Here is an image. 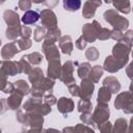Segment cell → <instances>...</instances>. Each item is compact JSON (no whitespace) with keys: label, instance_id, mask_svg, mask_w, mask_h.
Returning a JSON list of instances; mask_svg holds the SVG:
<instances>
[{"label":"cell","instance_id":"6da1fadb","mask_svg":"<svg viewBox=\"0 0 133 133\" xmlns=\"http://www.w3.org/2000/svg\"><path fill=\"white\" fill-rule=\"evenodd\" d=\"M103 17H104V20L113 27L114 30L123 32L129 27V20L118 15L115 9H107L104 12Z\"/></svg>","mask_w":133,"mask_h":133},{"label":"cell","instance_id":"7a4b0ae2","mask_svg":"<svg viewBox=\"0 0 133 133\" xmlns=\"http://www.w3.org/2000/svg\"><path fill=\"white\" fill-rule=\"evenodd\" d=\"M23 109L27 113H38L41 115H47L51 112V106L46 103H42V99L30 97L24 104Z\"/></svg>","mask_w":133,"mask_h":133},{"label":"cell","instance_id":"3957f363","mask_svg":"<svg viewBox=\"0 0 133 133\" xmlns=\"http://www.w3.org/2000/svg\"><path fill=\"white\" fill-rule=\"evenodd\" d=\"M109 115H110V109H109L108 104L98 103L96 108H95V110H94V113L91 114V117H92V121L95 123V126L99 129L104 123L108 122Z\"/></svg>","mask_w":133,"mask_h":133},{"label":"cell","instance_id":"277c9868","mask_svg":"<svg viewBox=\"0 0 133 133\" xmlns=\"http://www.w3.org/2000/svg\"><path fill=\"white\" fill-rule=\"evenodd\" d=\"M102 29L101 24L94 20L92 23H86L82 27V36L87 43H94L96 39H98L99 33Z\"/></svg>","mask_w":133,"mask_h":133},{"label":"cell","instance_id":"5b68a950","mask_svg":"<svg viewBox=\"0 0 133 133\" xmlns=\"http://www.w3.org/2000/svg\"><path fill=\"white\" fill-rule=\"evenodd\" d=\"M131 50H132V47H130V46H128L122 42H117L112 48V54L111 55L114 58H116L117 60H119L121 62L127 64Z\"/></svg>","mask_w":133,"mask_h":133},{"label":"cell","instance_id":"8992f818","mask_svg":"<svg viewBox=\"0 0 133 133\" xmlns=\"http://www.w3.org/2000/svg\"><path fill=\"white\" fill-rule=\"evenodd\" d=\"M42 25L47 29H53L57 27V18L55 12L50 8H45L39 12Z\"/></svg>","mask_w":133,"mask_h":133},{"label":"cell","instance_id":"52a82bcc","mask_svg":"<svg viewBox=\"0 0 133 133\" xmlns=\"http://www.w3.org/2000/svg\"><path fill=\"white\" fill-rule=\"evenodd\" d=\"M74 73V62L72 60H68L62 64V72H61V77L60 80L66 85L69 86L70 84L76 83L75 78L73 76Z\"/></svg>","mask_w":133,"mask_h":133},{"label":"cell","instance_id":"ba28073f","mask_svg":"<svg viewBox=\"0 0 133 133\" xmlns=\"http://www.w3.org/2000/svg\"><path fill=\"white\" fill-rule=\"evenodd\" d=\"M95 90V83L89 78H84L80 83V98L84 100H90Z\"/></svg>","mask_w":133,"mask_h":133},{"label":"cell","instance_id":"9c48e42d","mask_svg":"<svg viewBox=\"0 0 133 133\" xmlns=\"http://www.w3.org/2000/svg\"><path fill=\"white\" fill-rule=\"evenodd\" d=\"M125 65H126L125 63L121 62L119 60L114 58L112 55H108L104 60L103 69H104V71H107L108 73H116L121 69H123Z\"/></svg>","mask_w":133,"mask_h":133},{"label":"cell","instance_id":"30bf717a","mask_svg":"<svg viewBox=\"0 0 133 133\" xmlns=\"http://www.w3.org/2000/svg\"><path fill=\"white\" fill-rule=\"evenodd\" d=\"M24 98V94L22 91H20L18 88H16L14 90L12 94H10V96L8 97V99H6V105L8 107V109L10 110H18L21 103H22V100Z\"/></svg>","mask_w":133,"mask_h":133},{"label":"cell","instance_id":"8fae6325","mask_svg":"<svg viewBox=\"0 0 133 133\" xmlns=\"http://www.w3.org/2000/svg\"><path fill=\"white\" fill-rule=\"evenodd\" d=\"M102 4L101 1H91V0H87L84 2L83 4V8H82V16L85 19H91L94 18L97 8Z\"/></svg>","mask_w":133,"mask_h":133},{"label":"cell","instance_id":"7c38bea8","mask_svg":"<svg viewBox=\"0 0 133 133\" xmlns=\"http://www.w3.org/2000/svg\"><path fill=\"white\" fill-rule=\"evenodd\" d=\"M57 109L60 113L62 114H68L70 112H72L74 110V107H75V104H74V101L70 98H66V97H61L58 99L57 101Z\"/></svg>","mask_w":133,"mask_h":133},{"label":"cell","instance_id":"4fadbf2b","mask_svg":"<svg viewBox=\"0 0 133 133\" xmlns=\"http://www.w3.org/2000/svg\"><path fill=\"white\" fill-rule=\"evenodd\" d=\"M61 72H62V65L60 63V60L56 61H51L48 62V70H47V75L49 78L55 80V79H60L61 77Z\"/></svg>","mask_w":133,"mask_h":133},{"label":"cell","instance_id":"5bb4252c","mask_svg":"<svg viewBox=\"0 0 133 133\" xmlns=\"http://www.w3.org/2000/svg\"><path fill=\"white\" fill-rule=\"evenodd\" d=\"M1 73H4L6 76H16L19 74V66L17 61L12 60H2L1 61Z\"/></svg>","mask_w":133,"mask_h":133},{"label":"cell","instance_id":"9a60e30c","mask_svg":"<svg viewBox=\"0 0 133 133\" xmlns=\"http://www.w3.org/2000/svg\"><path fill=\"white\" fill-rule=\"evenodd\" d=\"M21 50L17 47L16 42L12 43H7L6 45H4L2 47L1 50V56L3 58V60H10V58H12L17 53H19Z\"/></svg>","mask_w":133,"mask_h":133},{"label":"cell","instance_id":"2e32d148","mask_svg":"<svg viewBox=\"0 0 133 133\" xmlns=\"http://www.w3.org/2000/svg\"><path fill=\"white\" fill-rule=\"evenodd\" d=\"M60 37H61V32H60V29L58 27L53 28V29H49L47 31L46 38L44 39L43 47H48V46L55 45V43L57 41H59Z\"/></svg>","mask_w":133,"mask_h":133},{"label":"cell","instance_id":"e0dca14e","mask_svg":"<svg viewBox=\"0 0 133 133\" xmlns=\"http://www.w3.org/2000/svg\"><path fill=\"white\" fill-rule=\"evenodd\" d=\"M45 76L43 73V70L41 68H33L30 74L28 75V80L32 84V87H37L42 84L44 81Z\"/></svg>","mask_w":133,"mask_h":133},{"label":"cell","instance_id":"ac0fdd59","mask_svg":"<svg viewBox=\"0 0 133 133\" xmlns=\"http://www.w3.org/2000/svg\"><path fill=\"white\" fill-rule=\"evenodd\" d=\"M3 20L5 21V23L7 24V27H14V26H19L21 25V19L18 15V12L10 10V9H6L3 12Z\"/></svg>","mask_w":133,"mask_h":133},{"label":"cell","instance_id":"d6986e66","mask_svg":"<svg viewBox=\"0 0 133 133\" xmlns=\"http://www.w3.org/2000/svg\"><path fill=\"white\" fill-rule=\"evenodd\" d=\"M43 52H44L45 57H46V59H47L48 62L60 60L59 50H58V48L55 45L48 46V47H43Z\"/></svg>","mask_w":133,"mask_h":133},{"label":"cell","instance_id":"ffe728a7","mask_svg":"<svg viewBox=\"0 0 133 133\" xmlns=\"http://www.w3.org/2000/svg\"><path fill=\"white\" fill-rule=\"evenodd\" d=\"M58 45H59V49L61 50V52L65 55H71L74 49L73 43H72V37L70 35H63L60 37V39L58 41Z\"/></svg>","mask_w":133,"mask_h":133},{"label":"cell","instance_id":"44dd1931","mask_svg":"<svg viewBox=\"0 0 133 133\" xmlns=\"http://www.w3.org/2000/svg\"><path fill=\"white\" fill-rule=\"evenodd\" d=\"M103 86L107 87L112 94H117L121 90V83L119 81L113 77V76H108L103 80Z\"/></svg>","mask_w":133,"mask_h":133},{"label":"cell","instance_id":"7402d4cb","mask_svg":"<svg viewBox=\"0 0 133 133\" xmlns=\"http://www.w3.org/2000/svg\"><path fill=\"white\" fill-rule=\"evenodd\" d=\"M131 99H133V97L129 91H123L116 96L114 100V107L116 109H123L126 103Z\"/></svg>","mask_w":133,"mask_h":133},{"label":"cell","instance_id":"603a6c76","mask_svg":"<svg viewBox=\"0 0 133 133\" xmlns=\"http://www.w3.org/2000/svg\"><path fill=\"white\" fill-rule=\"evenodd\" d=\"M41 19V16L37 11L35 10H28L24 12V15L21 18V21L24 23V25H30L36 23Z\"/></svg>","mask_w":133,"mask_h":133},{"label":"cell","instance_id":"cb8c5ba5","mask_svg":"<svg viewBox=\"0 0 133 133\" xmlns=\"http://www.w3.org/2000/svg\"><path fill=\"white\" fill-rule=\"evenodd\" d=\"M113 133H129V125L126 118L119 117L115 119L113 125Z\"/></svg>","mask_w":133,"mask_h":133},{"label":"cell","instance_id":"d4e9b609","mask_svg":"<svg viewBox=\"0 0 133 133\" xmlns=\"http://www.w3.org/2000/svg\"><path fill=\"white\" fill-rule=\"evenodd\" d=\"M22 33V26H14V27H7L5 31V36L9 41H15L19 36H21Z\"/></svg>","mask_w":133,"mask_h":133},{"label":"cell","instance_id":"484cf974","mask_svg":"<svg viewBox=\"0 0 133 133\" xmlns=\"http://www.w3.org/2000/svg\"><path fill=\"white\" fill-rule=\"evenodd\" d=\"M111 95H112V92L107 87H105V86L100 87V89L98 91V97H97L98 103H105V104H107L110 101V99H111Z\"/></svg>","mask_w":133,"mask_h":133},{"label":"cell","instance_id":"4316f807","mask_svg":"<svg viewBox=\"0 0 133 133\" xmlns=\"http://www.w3.org/2000/svg\"><path fill=\"white\" fill-rule=\"evenodd\" d=\"M103 72H104L103 66L97 64V65H95V66L91 68V70L89 72V75H88V78L96 84V83H98L100 81V78L102 77Z\"/></svg>","mask_w":133,"mask_h":133},{"label":"cell","instance_id":"83f0119b","mask_svg":"<svg viewBox=\"0 0 133 133\" xmlns=\"http://www.w3.org/2000/svg\"><path fill=\"white\" fill-rule=\"evenodd\" d=\"M112 4L116 11L123 12V14H129L131 11V3L130 1H112Z\"/></svg>","mask_w":133,"mask_h":133},{"label":"cell","instance_id":"f1b7e54d","mask_svg":"<svg viewBox=\"0 0 133 133\" xmlns=\"http://www.w3.org/2000/svg\"><path fill=\"white\" fill-rule=\"evenodd\" d=\"M77 109H78V111H79L80 113H91L92 104H91L90 100L81 99V100L78 102Z\"/></svg>","mask_w":133,"mask_h":133},{"label":"cell","instance_id":"f546056e","mask_svg":"<svg viewBox=\"0 0 133 133\" xmlns=\"http://www.w3.org/2000/svg\"><path fill=\"white\" fill-rule=\"evenodd\" d=\"M90 70H91V66H90V63L89 62H82L78 66L77 74H78L79 78L82 80L84 78H88V75H89Z\"/></svg>","mask_w":133,"mask_h":133},{"label":"cell","instance_id":"4dcf8cb0","mask_svg":"<svg viewBox=\"0 0 133 133\" xmlns=\"http://www.w3.org/2000/svg\"><path fill=\"white\" fill-rule=\"evenodd\" d=\"M80 7H81L80 0H64L63 1V8L68 11L74 12V11H77Z\"/></svg>","mask_w":133,"mask_h":133},{"label":"cell","instance_id":"1f68e13d","mask_svg":"<svg viewBox=\"0 0 133 133\" xmlns=\"http://www.w3.org/2000/svg\"><path fill=\"white\" fill-rule=\"evenodd\" d=\"M17 62H18V66H19V73H23V74H26V75L30 74V72L32 71L30 62H28L24 57H22Z\"/></svg>","mask_w":133,"mask_h":133},{"label":"cell","instance_id":"d6a6232c","mask_svg":"<svg viewBox=\"0 0 133 133\" xmlns=\"http://www.w3.org/2000/svg\"><path fill=\"white\" fill-rule=\"evenodd\" d=\"M47 29L44 26H37L33 31V39L34 42H42L46 38L47 35Z\"/></svg>","mask_w":133,"mask_h":133},{"label":"cell","instance_id":"836d02e7","mask_svg":"<svg viewBox=\"0 0 133 133\" xmlns=\"http://www.w3.org/2000/svg\"><path fill=\"white\" fill-rule=\"evenodd\" d=\"M28 62H30L31 64H39L43 60V56L41 53L38 52H32L30 54H27V55H24L23 56Z\"/></svg>","mask_w":133,"mask_h":133},{"label":"cell","instance_id":"e575fe53","mask_svg":"<svg viewBox=\"0 0 133 133\" xmlns=\"http://www.w3.org/2000/svg\"><path fill=\"white\" fill-rule=\"evenodd\" d=\"M54 84H55V80H53V79H51V78H49V77H45V79H44V81L42 82V84L39 85V86H37V87H34V88H41V89H43L45 92L46 91H52V89H53V86H54Z\"/></svg>","mask_w":133,"mask_h":133},{"label":"cell","instance_id":"d590c367","mask_svg":"<svg viewBox=\"0 0 133 133\" xmlns=\"http://www.w3.org/2000/svg\"><path fill=\"white\" fill-rule=\"evenodd\" d=\"M15 86H16V88H18L20 91H22V92L24 94V96L30 94V89H31V88L29 87L28 83H27L25 80H23V79L17 80V81L15 82Z\"/></svg>","mask_w":133,"mask_h":133},{"label":"cell","instance_id":"8d00e7d4","mask_svg":"<svg viewBox=\"0 0 133 133\" xmlns=\"http://www.w3.org/2000/svg\"><path fill=\"white\" fill-rule=\"evenodd\" d=\"M99 50L96 47H89L87 48V50L85 51V57L89 60V61H95L99 58Z\"/></svg>","mask_w":133,"mask_h":133},{"label":"cell","instance_id":"74e56055","mask_svg":"<svg viewBox=\"0 0 133 133\" xmlns=\"http://www.w3.org/2000/svg\"><path fill=\"white\" fill-rule=\"evenodd\" d=\"M16 117H17V121L19 123H21L22 125H24L25 127H27L28 119H29V114L27 112H24L23 110L18 109L17 112H16Z\"/></svg>","mask_w":133,"mask_h":133},{"label":"cell","instance_id":"f35d334b","mask_svg":"<svg viewBox=\"0 0 133 133\" xmlns=\"http://www.w3.org/2000/svg\"><path fill=\"white\" fill-rule=\"evenodd\" d=\"M17 44L19 46V49L21 51H23V50H27L31 47L32 41L30 38H20V39L17 41Z\"/></svg>","mask_w":133,"mask_h":133},{"label":"cell","instance_id":"ab89813d","mask_svg":"<svg viewBox=\"0 0 133 133\" xmlns=\"http://www.w3.org/2000/svg\"><path fill=\"white\" fill-rule=\"evenodd\" d=\"M75 129H76L77 133H95L94 129H91L90 127H88L87 125H84V124L75 125Z\"/></svg>","mask_w":133,"mask_h":133},{"label":"cell","instance_id":"60d3db41","mask_svg":"<svg viewBox=\"0 0 133 133\" xmlns=\"http://www.w3.org/2000/svg\"><path fill=\"white\" fill-rule=\"evenodd\" d=\"M80 119H81V122L84 125H89L91 127H96L95 126V123L92 121V117H91V113H81Z\"/></svg>","mask_w":133,"mask_h":133},{"label":"cell","instance_id":"b9f144b4","mask_svg":"<svg viewBox=\"0 0 133 133\" xmlns=\"http://www.w3.org/2000/svg\"><path fill=\"white\" fill-rule=\"evenodd\" d=\"M108 38H111V30L108 29V28L102 27V29H101V31L99 33L98 39H100V41H106Z\"/></svg>","mask_w":133,"mask_h":133},{"label":"cell","instance_id":"7bdbcfd3","mask_svg":"<svg viewBox=\"0 0 133 133\" xmlns=\"http://www.w3.org/2000/svg\"><path fill=\"white\" fill-rule=\"evenodd\" d=\"M57 101L58 100L56 99V97L52 92H49V94L45 95V97H44V103L48 104L49 106H52L54 104H57Z\"/></svg>","mask_w":133,"mask_h":133},{"label":"cell","instance_id":"ee69618b","mask_svg":"<svg viewBox=\"0 0 133 133\" xmlns=\"http://www.w3.org/2000/svg\"><path fill=\"white\" fill-rule=\"evenodd\" d=\"M100 133H113V125L108 121L106 123H104L100 128Z\"/></svg>","mask_w":133,"mask_h":133},{"label":"cell","instance_id":"f6af8a7d","mask_svg":"<svg viewBox=\"0 0 133 133\" xmlns=\"http://www.w3.org/2000/svg\"><path fill=\"white\" fill-rule=\"evenodd\" d=\"M31 1H29V0H20L19 2H18V7L21 9V10H23V11H28V10H30L29 8L31 7Z\"/></svg>","mask_w":133,"mask_h":133},{"label":"cell","instance_id":"bcb514c9","mask_svg":"<svg viewBox=\"0 0 133 133\" xmlns=\"http://www.w3.org/2000/svg\"><path fill=\"white\" fill-rule=\"evenodd\" d=\"M69 92L73 96V97H80V86H78L76 83L70 84L68 86Z\"/></svg>","mask_w":133,"mask_h":133},{"label":"cell","instance_id":"7dc6e473","mask_svg":"<svg viewBox=\"0 0 133 133\" xmlns=\"http://www.w3.org/2000/svg\"><path fill=\"white\" fill-rule=\"evenodd\" d=\"M32 34V30L30 27L24 25L22 26V33H21V38H30Z\"/></svg>","mask_w":133,"mask_h":133},{"label":"cell","instance_id":"c3c4849f","mask_svg":"<svg viewBox=\"0 0 133 133\" xmlns=\"http://www.w3.org/2000/svg\"><path fill=\"white\" fill-rule=\"evenodd\" d=\"M15 89H16L15 84L11 83V82H9V81H7V83L1 88V90H2L4 94H12Z\"/></svg>","mask_w":133,"mask_h":133},{"label":"cell","instance_id":"681fc988","mask_svg":"<svg viewBox=\"0 0 133 133\" xmlns=\"http://www.w3.org/2000/svg\"><path fill=\"white\" fill-rule=\"evenodd\" d=\"M123 111H124V113H126V114H132V113H133V99L129 100V101L126 103V105H125L124 108H123Z\"/></svg>","mask_w":133,"mask_h":133},{"label":"cell","instance_id":"f907efd6","mask_svg":"<svg viewBox=\"0 0 133 133\" xmlns=\"http://www.w3.org/2000/svg\"><path fill=\"white\" fill-rule=\"evenodd\" d=\"M86 44H87V42H86V41L84 39V37L81 35L80 37L77 38V41H76V43H75V46H76V48H78L79 50H83V49H85Z\"/></svg>","mask_w":133,"mask_h":133},{"label":"cell","instance_id":"816d5d0a","mask_svg":"<svg viewBox=\"0 0 133 133\" xmlns=\"http://www.w3.org/2000/svg\"><path fill=\"white\" fill-rule=\"evenodd\" d=\"M124 37V33L122 31H117V30H111V38L116 41V42H121L122 38Z\"/></svg>","mask_w":133,"mask_h":133},{"label":"cell","instance_id":"f5cc1de1","mask_svg":"<svg viewBox=\"0 0 133 133\" xmlns=\"http://www.w3.org/2000/svg\"><path fill=\"white\" fill-rule=\"evenodd\" d=\"M132 58H133V50H132ZM126 74L128 76V78H130L131 80L133 79V60L129 63V65L126 68Z\"/></svg>","mask_w":133,"mask_h":133},{"label":"cell","instance_id":"db71d44e","mask_svg":"<svg viewBox=\"0 0 133 133\" xmlns=\"http://www.w3.org/2000/svg\"><path fill=\"white\" fill-rule=\"evenodd\" d=\"M61 133H77L75 127H64L61 131Z\"/></svg>","mask_w":133,"mask_h":133},{"label":"cell","instance_id":"11a10c76","mask_svg":"<svg viewBox=\"0 0 133 133\" xmlns=\"http://www.w3.org/2000/svg\"><path fill=\"white\" fill-rule=\"evenodd\" d=\"M124 35H125L131 43H133V30H127V31L124 33Z\"/></svg>","mask_w":133,"mask_h":133},{"label":"cell","instance_id":"9f6ffc18","mask_svg":"<svg viewBox=\"0 0 133 133\" xmlns=\"http://www.w3.org/2000/svg\"><path fill=\"white\" fill-rule=\"evenodd\" d=\"M43 133H61V132L58 131L57 129H54V128H48V129H45L43 131Z\"/></svg>","mask_w":133,"mask_h":133},{"label":"cell","instance_id":"6f0895ef","mask_svg":"<svg viewBox=\"0 0 133 133\" xmlns=\"http://www.w3.org/2000/svg\"><path fill=\"white\" fill-rule=\"evenodd\" d=\"M5 104H6V99H1V106H2V110H1V113H3L5 111Z\"/></svg>","mask_w":133,"mask_h":133},{"label":"cell","instance_id":"680465c9","mask_svg":"<svg viewBox=\"0 0 133 133\" xmlns=\"http://www.w3.org/2000/svg\"><path fill=\"white\" fill-rule=\"evenodd\" d=\"M129 133H133V116L130 119V124H129Z\"/></svg>","mask_w":133,"mask_h":133},{"label":"cell","instance_id":"91938a15","mask_svg":"<svg viewBox=\"0 0 133 133\" xmlns=\"http://www.w3.org/2000/svg\"><path fill=\"white\" fill-rule=\"evenodd\" d=\"M129 92L132 95V97H133V79L131 80V83H130V85H129Z\"/></svg>","mask_w":133,"mask_h":133},{"label":"cell","instance_id":"94428289","mask_svg":"<svg viewBox=\"0 0 133 133\" xmlns=\"http://www.w3.org/2000/svg\"><path fill=\"white\" fill-rule=\"evenodd\" d=\"M20 133H29V131H28V130H23V131H21Z\"/></svg>","mask_w":133,"mask_h":133},{"label":"cell","instance_id":"6125c7cd","mask_svg":"<svg viewBox=\"0 0 133 133\" xmlns=\"http://www.w3.org/2000/svg\"><path fill=\"white\" fill-rule=\"evenodd\" d=\"M132 10H133V8H132Z\"/></svg>","mask_w":133,"mask_h":133}]
</instances>
